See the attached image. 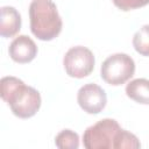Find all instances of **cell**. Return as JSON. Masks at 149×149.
Returning a JSON list of instances; mask_svg holds the SVG:
<instances>
[{
    "label": "cell",
    "mask_w": 149,
    "mask_h": 149,
    "mask_svg": "<svg viewBox=\"0 0 149 149\" xmlns=\"http://www.w3.org/2000/svg\"><path fill=\"white\" fill-rule=\"evenodd\" d=\"M140 147H141V143L134 134H132L125 129H121L119 132L115 143H114V149H122V148L137 149Z\"/></svg>",
    "instance_id": "12"
},
{
    "label": "cell",
    "mask_w": 149,
    "mask_h": 149,
    "mask_svg": "<svg viewBox=\"0 0 149 149\" xmlns=\"http://www.w3.org/2000/svg\"><path fill=\"white\" fill-rule=\"evenodd\" d=\"M55 144L59 149H77L79 147V136L71 129H63L56 135Z\"/></svg>",
    "instance_id": "11"
},
{
    "label": "cell",
    "mask_w": 149,
    "mask_h": 149,
    "mask_svg": "<svg viewBox=\"0 0 149 149\" xmlns=\"http://www.w3.org/2000/svg\"><path fill=\"white\" fill-rule=\"evenodd\" d=\"M122 128L114 119H102L87 127L83 134V144L86 149H114V143Z\"/></svg>",
    "instance_id": "3"
},
{
    "label": "cell",
    "mask_w": 149,
    "mask_h": 149,
    "mask_svg": "<svg viewBox=\"0 0 149 149\" xmlns=\"http://www.w3.org/2000/svg\"><path fill=\"white\" fill-rule=\"evenodd\" d=\"M133 47L140 55L149 57V24L142 26L134 34Z\"/></svg>",
    "instance_id": "10"
},
{
    "label": "cell",
    "mask_w": 149,
    "mask_h": 149,
    "mask_svg": "<svg viewBox=\"0 0 149 149\" xmlns=\"http://www.w3.org/2000/svg\"><path fill=\"white\" fill-rule=\"evenodd\" d=\"M1 98L6 101L13 114L20 119L34 116L41 107V95L37 90L27 86L16 77H2L0 81Z\"/></svg>",
    "instance_id": "1"
},
{
    "label": "cell",
    "mask_w": 149,
    "mask_h": 149,
    "mask_svg": "<svg viewBox=\"0 0 149 149\" xmlns=\"http://www.w3.org/2000/svg\"><path fill=\"white\" fill-rule=\"evenodd\" d=\"M77 101L84 112L88 114H98L105 108L107 104V95L102 87L90 83L79 88L77 93Z\"/></svg>",
    "instance_id": "6"
},
{
    "label": "cell",
    "mask_w": 149,
    "mask_h": 149,
    "mask_svg": "<svg viewBox=\"0 0 149 149\" xmlns=\"http://www.w3.org/2000/svg\"><path fill=\"white\" fill-rule=\"evenodd\" d=\"M135 73V62L127 54L108 56L101 64L100 76L102 80L113 86H119L129 80Z\"/></svg>",
    "instance_id": "4"
},
{
    "label": "cell",
    "mask_w": 149,
    "mask_h": 149,
    "mask_svg": "<svg viewBox=\"0 0 149 149\" xmlns=\"http://www.w3.org/2000/svg\"><path fill=\"white\" fill-rule=\"evenodd\" d=\"M115 7L123 12H128L132 9H137L144 7L149 3V0H112Z\"/></svg>",
    "instance_id": "13"
},
{
    "label": "cell",
    "mask_w": 149,
    "mask_h": 149,
    "mask_svg": "<svg viewBox=\"0 0 149 149\" xmlns=\"http://www.w3.org/2000/svg\"><path fill=\"white\" fill-rule=\"evenodd\" d=\"M126 94L139 104L149 105V80L146 78L132 80L126 86Z\"/></svg>",
    "instance_id": "9"
},
{
    "label": "cell",
    "mask_w": 149,
    "mask_h": 149,
    "mask_svg": "<svg viewBox=\"0 0 149 149\" xmlns=\"http://www.w3.org/2000/svg\"><path fill=\"white\" fill-rule=\"evenodd\" d=\"M21 29V15L12 6L1 7L0 35L5 38L15 36Z\"/></svg>",
    "instance_id": "8"
},
{
    "label": "cell",
    "mask_w": 149,
    "mask_h": 149,
    "mask_svg": "<svg viewBox=\"0 0 149 149\" xmlns=\"http://www.w3.org/2000/svg\"><path fill=\"white\" fill-rule=\"evenodd\" d=\"M94 56L92 51L83 45L70 48L63 58L65 72L72 78H84L94 69Z\"/></svg>",
    "instance_id": "5"
},
{
    "label": "cell",
    "mask_w": 149,
    "mask_h": 149,
    "mask_svg": "<svg viewBox=\"0 0 149 149\" xmlns=\"http://www.w3.org/2000/svg\"><path fill=\"white\" fill-rule=\"evenodd\" d=\"M8 52L10 58L20 64L31 62L37 55V47L35 42L27 35H19L9 44Z\"/></svg>",
    "instance_id": "7"
},
{
    "label": "cell",
    "mask_w": 149,
    "mask_h": 149,
    "mask_svg": "<svg viewBox=\"0 0 149 149\" xmlns=\"http://www.w3.org/2000/svg\"><path fill=\"white\" fill-rule=\"evenodd\" d=\"M29 19L33 35L41 41H51L62 31V17L51 0H33L29 5Z\"/></svg>",
    "instance_id": "2"
}]
</instances>
